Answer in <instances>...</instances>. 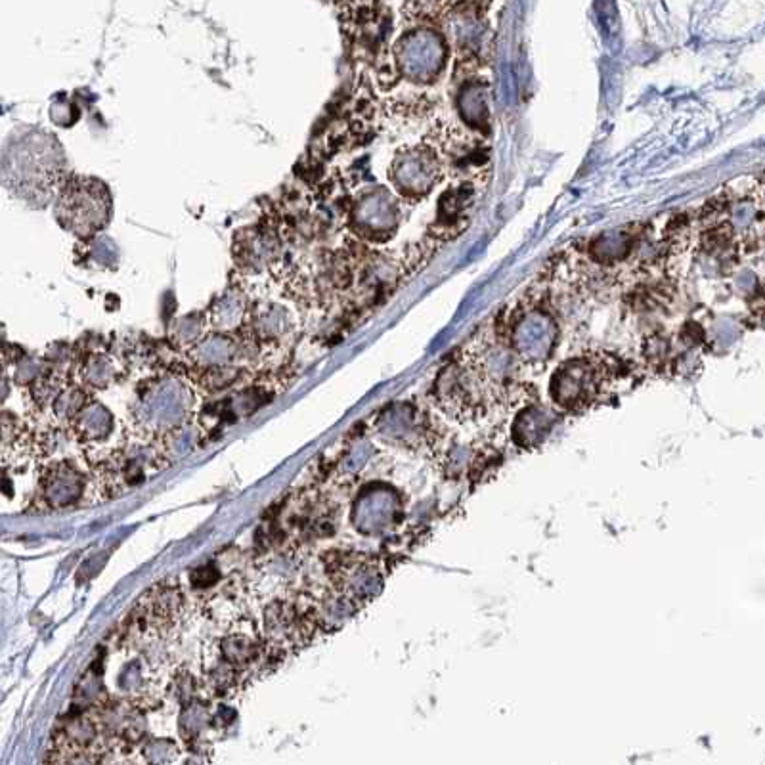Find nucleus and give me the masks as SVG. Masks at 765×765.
<instances>
[{"mask_svg":"<svg viewBox=\"0 0 765 765\" xmlns=\"http://www.w3.org/2000/svg\"><path fill=\"white\" fill-rule=\"evenodd\" d=\"M525 366L494 322L481 329L438 372L433 396L438 408L458 421H484L526 400Z\"/></svg>","mask_w":765,"mask_h":765,"instance_id":"f257e3e1","label":"nucleus"},{"mask_svg":"<svg viewBox=\"0 0 765 765\" xmlns=\"http://www.w3.org/2000/svg\"><path fill=\"white\" fill-rule=\"evenodd\" d=\"M4 184L23 203L44 207L66 182V155L54 134L27 129L8 140L4 152Z\"/></svg>","mask_w":765,"mask_h":765,"instance_id":"f03ea898","label":"nucleus"},{"mask_svg":"<svg viewBox=\"0 0 765 765\" xmlns=\"http://www.w3.org/2000/svg\"><path fill=\"white\" fill-rule=\"evenodd\" d=\"M194 410L196 393L192 385L178 373H159L136 389L131 417L136 435L155 444L192 423Z\"/></svg>","mask_w":765,"mask_h":765,"instance_id":"7ed1b4c3","label":"nucleus"},{"mask_svg":"<svg viewBox=\"0 0 765 765\" xmlns=\"http://www.w3.org/2000/svg\"><path fill=\"white\" fill-rule=\"evenodd\" d=\"M620 377L618 358L605 352H582L559 364L551 375L549 394L559 410L582 414L609 398Z\"/></svg>","mask_w":765,"mask_h":765,"instance_id":"20e7f679","label":"nucleus"},{"mask_svg":"<svg viewBox=\"0 0 765 765\" xmlns=\"http://www.w3.org/2000/svg\"><path fill=\"white\" fill-rule=\"evenodd\" d=\"M498 326L511 352L528 370L544 368L557 349L555 314L536 297H526L513 306Z\"/></svg>","mask_w":765,"mask_h":765,"instance_id":"39448f33","label":"nucleus"},{"mask_svg":"<svg viewBox=\"0 0 765 765\" xmlns=\"http://www.w3.org/2000/svg\"><path fill=\"white\" fill-rule=\"evenodd\" d=\"M113 201L108 184L100 178L69 175L54 199L58 224L79 240H96L110 224Z\"/></svg>","mask_w":765,"mask_h":765,"instance_id":"423d86ee","label":"nucleus"},{"mask_svg":"<svg viewBox=\"0 0 765 765\" xmlns=\"http://www.w3.org/2000/svg\"><path fill=\"white\" fill-rule=\"evenodd\" d=\"M423 140L437 150L446 175L475 186L488 182L492 175V146L481 132L471 131L456 121H440Z\"/></svg>","mask_w":765,"mask_h":765,"instance_id":"0eeeda50","label":"nucleus"},{"mask_svg":"<svg viewBox=\"0 0 765 765\" xmlns=\"http://www.w3.org/2000/svg\"><path fill=\"white\" fill-rule=\"evenodd\" d=\"M448 56L450 43L433 25H414L406 29L393 46L394 69L398 77L419 87L437 83L448 66Z\"/></svg>","mask_w":765,"mask_h":765,"instance_id":"6e6552de","label":"nucleus"},{"mask_svg":"<svg viewBox=\"0 0 765 765\" xmlns=\"http://www.w3.org/2000/svg\"><path fill=\"white\" fill-rule=\"evenodd\" d=\"M444 176L446 167L427 140L400 148L389 167V180L396 196L408 201H421L429 196Z\"/></svg>","mask_w":765,"mask_h":765,"instance_id":"1a4fd4ad","label":"nucleus"},{"mask_svg":"<svg viewBox=\"0 0 765 765\" xmlns=\"http://www.w3.org/2000/svg\"><path fill=\"white\" fill-rule=\"evenodd\" d=\"M402 222L400 199L385 186H372L350 205V230L362 241L387 243Z\"/></svg>","mask_w":765,"mask_h":765,"instance_id":"9d476101","label":"nucleus"},{"mask_svg":"<svg viewBox=\"0 0 765 765\" xmlns=\"http://www.w3.org/2000/svg\"><path fill=\"white\" fill-rule=\"evenodd\" d=\"M479 186L471 182H458L450 186L438 199L437 217L431 222L425 241L435 249L446 241L456 240L469 226L471 211L477 201Z\"/></svg>","mask_w":765,"mask_h":765,"instance_id":"9b49d317","label":"nucleus"},{"mask_svg":"<svg viewBox=\"0 0 765 765\" xmlns=\"http://www.w3.org/2000/svg\"><path fill=\"white\" fill-rule=\"evenodd\" d=\"M335 590L347 595L356 605L370 601L383 586V574L372 559L362 555H343L328 567Z\"/></svg>","mask_w":765,"mask_h":765,"instance_id":"f8f14e48","label":"nucleus"},{"mask_svg":"<svg viewBox=\"0 0 765 765\" xmlns=\"http://www.w3.org/2000/svg\"><path fill=\"white\" fill-rule=\"evenodd\" d=\"M402 503L389 486H372L364 490L354 503L352 521L364 534H385L400 523Z\"/></svg>","mask_w":765,"mask_h":765,"instance_id":"ddd939ff","label":"nucleus"},{"mask_svg":"<svg viewBox=\"0 0 765 765\" xmlns=\"http://www.w3.org/2000/svg\"><path fill=\"white\" fill-rule=\"evenodd\" d=\"M87 494V477L71 461H54L44 467L37 498L46 511L77 505Z\"/></svg>","mask_w":765,"mask_h":765,"instance_id":"4468645a","label":"nucleus"},{"mask_svg":"<svg viewBox=\"0 0 765 765\" xmlns=\"http://www.w3.org/2000/svg\"><path fill=\"white\" fill-rule=\"evenodd\" d=\"M643 230H635V226H626L618 230L603 232L591 238L586 245V257L590 263L601 270H624L628 264L635 261L641 249Z\"/></svg>","mask_w":765,"mask_h":765,"instance_id":"2eb2a0df","label":"nucleus"},{"mask_svg":"<svg viewBox=\"0 0 765 765\" xmlns=\"http://www.w3.org/2000/svg\"><path fill=\"white\" fill-rule=\"evenodd\" d=\"M280 240L270 228H243L234 241V257L243 272H263L280 261Z\"/></svg>","mask_w":765,"mask_h":765,"instance_id":"dca6fc26","label":"nucleus"},{"mask_svg":"<svg viewBox=\"0 0 765 765\" xmlns=\"http://www.w3.org/2000/svg\"><path fill=\"white\" fill-rule=\"evenodd\" d=\"M459 121L471 131L488 132L492 123V106H490V87L479 77H467L456 96Z\"/></svg>","mask_w":765,"mask_h":765,"instance_id":"f3484780","label":"nucleus"},{"mask_svg":"<svg viewBox=\"0 0 765 765\" xmlns=\"http://www.w3.org/2000/svg\"><path fill=\"white\" fill-rule=\"evenodd\" d=\"M113 429H115V419L111 416L110 410L94 398H90L87 406L67 425V431L83 448H94L106 442L111 437Z\"/></svg>","mask_w":765,"mask_h":765,"instance_id":"a211bd4d","label":"nucleus"},{"mask_svg":"<svg viewBox=\"0 0 765 765\" xmlns=\"http://www.w3.org/2000/svg\"><path fill=\"white\" fill-rule=\"evenodd\" d=\"M251 303L241 287H230L207 310L209 328L215 333H238L249 318Z\"/></svg>","mask_w":765,"mask_h":765,"instance_id":"6ab92c4d","label":"nucleus"},{"mask_svg":"<svg viewBox=\"0 0 765 765\" xmlns=\"http://www.w3.org/2000/svg\"><path fill=\"white\" fill-rule=\"evenodd\" d=\"M263 660V643L259 637L243 632L224 637L220 643V662L230 666L238 676Z\"/></svg>","mask_w":765,"mask_h":765,"instance_id":"aec40b11","label":"nucleus"},{"mask_svg":"<svg viewBox=\"0 0 765 765\" xmlns=\"http://www.w3.org/2000/svg\"><path fill=\"white\" fill-rule=\"evenodd\" d=\"M77 372L87 391H102L119 379L121 368L106 350H92L77 362Z\"/></svg>","mask_w":765,"mask_h":765,"instance_id":"412c9836","label":"nucleus"},{"mask_svg":"<svg viewBox=\"0 0 765 765\" xmlns=\"http://www.w3.org/2000/svg\"><path fill=\"white\" fill-rule=\"evenodd\" d=\"M551 425H553V416L547 412L546 408L536 404H526L521 414L515 417L513 431H511L513 440L521 448L540 446L544 438L549 435Z\"/></svg>","mask_w":765,"mask_h":765,"instance_id":"4be33fe9","label":"nucleus"},{"mask_svg":"<svg viewBox=\"0 0 765 765\" xmlns=\"http://www.w3.org/2000/svg\"><path fill=\"white\" fill-rule=\"evenodd\" d=\"M209 318H207V312L205 314H188L184 318H180L176 322L173 329H171V343L175 345L176 349H184V352L196 347L197 343L209 335Z\"/></svg>","mask_w":765,"mask_h":765,"instance_id":"5701e85b","label":"nucleus"},{"mask_svg":"<svg viewBox=\"0 0 765 765\" xmlns=\"http://www.w3.org/2000/svg\"><path fill=\"white\" fill-rule=\"evenodd\" d=\"M178 722H180V735L188 743H196L205 733V729L213 723V716L205 706H201L197 702H190L184 706Z\"/></svg>","mask_w":765,"mask_h":765,"instance_id":"b1692460","label":"nucleus"},{"mask_svg":"<svg viewBox=\"0 0 765 765\" xmlns=\"http://www.w3.org/2000/svg\"><path fill=\"white\" fill-rule=\"evenodd\" d=\"M142 758L150 765H173L180 758V748L171 739H152L142 746Z\"/></svg>","mask_w":765,"mask_h":765,"instance_id":"393cba45","label":"nucleus"},{"mask_svg":"<svg viewBox=\"0 0 765 765\" xmlns=\"http://www.w3.org/2000/svg\"><path fill=\"white\" fill-rule=\"evenodd\" d=\"M96 739V723L92 722L87 716H77L64 727V741L71 744L73 748H88Z\"/></svg>","mask_w":765,"mask_h":765,"instance_id":"a878e982","label":"nucleus"},{"mask_svg":"<svg viewBox=\"0 0 765 765\" xmlns=\"http://www.w3.org/2000/svg\"><path fill=\"white\" fill-rule=\"evenodd\" d=\"M219 580V569H217L213 563H207V565H203V567H199V569H194L192 570V574H190V582H192V586H194V588H201V590L215 586Z\"/></svg>","mask_w":765,"mask_h":765,"instance_id":"bb28decb","label":"nucleus"},{"mask_svg":"<svg viewBox=\"0 0 765 765\" xmlns=\"http://www.w3.org/2000/svg\"><path fill=\"white\" fill-rule=\"evenodd\" d=\"M62 765H96L92 762V758H88L85 754H73L69 756L67 760L62 762Z\"/></svg>","mask_w":765,"mask_h":765,"instance_id":"cd10ccee","label":"nucleus"},{"mask_svg":"<svg viewBox=\"0 0 765 765\" xmlns=\"http://www.w3.org/2000/svg\"><path fill=\"white\" fill-rule=\"evenodd\" d=\"M182 765H201V762L197 758H188Z\"/></svg>","mask_w":765,"mask_h":765,"instance_id":"c85d7f7f","label":"nucleus"}]
</instances>
